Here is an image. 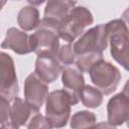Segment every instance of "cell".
<instances>
[{
  "mask_svg": "<svg viewBox=\"0 0 129 129\" xmlns=\"http://www.w3.org/2000/svg\"><path fill=\"white\" fill-rule=\"evenodd\" d=\"M108 42L106 24H99L85 31L78 40L73 43V46L76 54L80 55L92 51L103 52V50L107 48Z\"/></svg>",
  "mask_w": 129,
  "mask_h": 129,
  "instance_id": "obj_5",
  "label": "cell"
},
{
  "mask_svg": "<svg viewBox=\"0 0 129 129\" xmlns=\"http://www.w3.org/2000/svg\"><path fill=\"white\" fill-rule=\"evenodd\" d=\"M61 82L63 90L68 93L74 105H77L81 100V94L85 88V79L83 73L76 64L64 67L61 73Z\"/></svg>",
  "mask_w": 129,
  "mask_h": 129,
  "instance_id": "obj_9",
  "label": "cell"
},
{
  "mask_svg": "<svg viewBox=\"0 0 129 129\" xmlns=\"http://www.w3.org/2000/svg\"><path fill=\"white\" fill-rule=\"evenodd\" d=\"M47 84L40 80L35 73H31L24 81V97L25 101L38 109L46 102L48 97Z\"/></svg>",
  "mask_w": 129,
  "mask_h": 129,
  "instance_id": "obj_10",
  "label": "cell"
},
{
  "mask_svg": "<svg viewBox=\"0 0 129 129\" xmlns=\"http://www.w3.org/2000/svg\"><path fill=\"white\" fill-rule=\"evenodd\" d=\"M0 110H1V114H0V122L1 124H5L10 121V116H11V105L9 104V101H7L6 99L0 97Z\"/></svg>",
  "mask_w": 129,
  "mask_h": 129,
  "instance_id": "obj_21",
  "label": "cell"
},
{
  "mask_svg": "<svg viewBox=\"0 0 129 129\" xmlns=\"http://www.w3.org/2000/svg\"><path fill=\"white\" fill-rule=\"evenodd\" d=\"M101 60H104L103 52L92 51V52L77 55L75 64L77 66V68L82 73H88L89 74V72L93 68V66H95L97 62H99Z\"/></svg>",
  "mask_w": 129,
  "mask_h": 129,
  "instance_id": "obj_17",
  "label": "cell"
},
{
  "mask_svg": "<svg viewBox=\"0 0 129 129\" xmlns=\"http://www.w3.org/2000/svg\"><path fill=\"white\" fill-rule=\"evenodd\" d=\"M89 75L92 83L103 95H110L116 91L121 80L119 69L106 60H101L93 66Z\"/></svg>",
  "mask_w": 129,
  "mask_h": 129,
  "instance_id": "obj_4",
  "label": "cell"
},
{
  "mask_svg": "<svg viewBox=\"0 0 129 129\" xmlns=\"http://www.w3.org/2000/svg\"><path fill=\"white\" fill-rule=\"evenodd\" d=\"M112 57L129 72V32L121 19L106 23Z\"/></svg>",
  "mask_w": 129,
  "mask_h": 129,
  "instance_id": "obj_1",
  "label": "cell"
},
{
  "mask_svg": "<svg viewBox=\"0 0 129 129\" xmlns=\"http://www.w3.org/2000/svg\"><path fill=\"white\" fill-rule=\"evenodd\" d=\"M76 4L77 3L73 1L60 0H50L46 2L44 8V16L41 19L39 25L57 31L60 23L68 16L70 11L76 7Z\"/></svg>",
  "mask_w": 129,
  "mask_h": 129,
  "instance_id": "obj_8",
  "label": "cell"
},
{
  "mask_svg": "<svg viewBox=\"0 0 129 129\" xmlns=\"http://www.w3.org/2000/svg\"><path fill=\"white\" fill-rule=\"evenodd\" d=\"M81 101L84 106L95 109L100 107L103 102V94L95 87L92 86H85L82 94H81Z\"/></svg>",
  "mask_w": 129,
  "mask_h": 129,
  "instance_id": "obj_18",
  "label": "cell"
},
{
  "mask_svg": "<svg viewBox=\"0 0 129 129\" xmlns=\"http://www.w3.org/2000/svg\"><path fill=\"white\" fill-rule=\"evenodd\" d=\"M52 126L46 117L42 116L41 114H37L34 116L31 121L27 125V129H51Z\"/></svg>",
  "mask_w": 129,
  "mask_h": 129,
  "instance_id": "obj_20",
  "label": "cell"
},
{
  "mask_svg": "<svg viewBox=\"0 0 129 129\" xmlns=\"http://www.w3.org/2000/svg\"><path fill=\"white\" fill-rule=\"evenodd\" d=\"M33 47L37 55L49 54L56 56L57 51L60 47L59 36L57 31L39 25L34 33H32Z\"/></svg>",
  "mask_w": 129,
  "mask_h": 129,
  "instance_id": "obj_7",
  "label": "cell"
},
{
  "mask_svg": "<svg viewBox=\"0 0 129 129\" xmlns=\"http://www.w3.org/2000/svg\"><path fill=\"white\" fill-rule=\"evenodd\" d=\"M39 11L33 5L24 6L17 15V23L23 31H30L39 26Z\"/></svg>",
  "mask_w": 129,
  "mask_h": 129,
  "instance_id": "obj_15",
  "label": "cell"
},
{
  "mask_svg": "<svg viewBox=\"0 0 129 129\" xmlns=\"http://www.w3.org/2000/svg\"><path fill=\"white\" fill-rule=\"evenodd\" d=\"M108 122L114 126L122 125L129 115V99L119 93L113 96L107 104Z\"/></svg>",
  "mask_w": 129,
  "mask_h": 129,
  "instance_id": "obj_13",
  "label": "cell"
},
{
  "mask_svg": "<svg viewBox=\"0 0 129 129\" xmlns=\"http://www.w3.org/2000/svg\"><path fill=\"white\" fill-rule=\"evenodd\" d=\"M39 110L34 108L32 105L27 103L25 100L16 98L11 104V116L10 121L17 127L24 126L31 121V119L36 116Z\"/></svg>",
  "mask_w": 129,
  "mask_h": 129,
  "instance_id": "obj_14",
  "label": "cell"
},
{
  "mask_svg": "<svg viewBox=\"0 0 129 129\" xmlns=\"http://www.w3.org/2000/svg\"><path fill=\"white\" fill-rule=\"evenodd\" d=\"M56 57L58 59V61L61 63V66L64 67H69L72 64H75L76 58H77V54L75 52L74 46L72 43H67L63 45H60Z\"/></svg>",
  "mask_w": 129,
  "mask_h": 129,
  "instance_id": "obj_19",
  "label": "cell"
},
{
  "mask_svg": "<svg viewBox=\"0 0 129 129\" xmlns=\"http://www.w3.org/2000/svg\"><path fill=\"white\" fill-rule=\"evenodd\" d=\"M122 93L129 99V80H127V82L125 83L124 88H123V92H122Z\"/></svg>",
  "mask_w": 129,
  "mask_h": 129,
  "instance_id": "obj_25",
  "label": "cell"
},
{
  "mask_svg": "<svg viewBox=\"0 0 129 129\" xmlns=\"http://www.w3.org/2000/svg\"><path fill=\"white\" fill-rule=\"evenodd\" d=\"M63 67L54 55L43 54L37 55L35 60L34 73L44 83L49 84L54 82L62 73Z\"/></svg>",
  "mask_w": 129,
  "mask_h": 129,
  "instance_id": "obj_12",
  "label": "cell"
},
{
  "mask_svg": "<svg viewBox=\"0 0 129 129\" xmlns=\"http://www.w3.org/2000/svg\"><path fill=\"white\" fill-rule=\"evenodd\" d=\"M0 129H19L16 125H14L12 122H8L5 124H1V128Z\"/></svg>",
  "mask_w": 129,
  "mask_h": 129,
  "instance_id": "obj_24",
  "label": "cell"
},
{
  "mask_svg": "<svg viewBox=\"0 0 129 129\" xmlns=\"http://www.w3.org/2000/svg\"><path fill=\"white\" fill-rule=\"evenodd\" d=\"M73 103L64 90L49 93L45 102V117L53 128H62L67 125Z\"/></svg>",
  "mask_w": 129,
  "mask_h": 129,
  "instance_id": "obj_3",
  "label": "cell"
},
{
  "mask_svg": "<svg viewBox=\"0 0 129 129\" xmlns=\"http://www.w3.org/2000/svg\"><path fill=\"white\" fill-rule=\"evenodd\" d=\"M121 20L124 22V24L126 25V27L128 29V32H129V7H127L123 11V13L121 15Z\"/></svg>",
  "mask_w": 129,
  "mask_h": 129,
  "instance_id": "obj_23",
  "label": "cell"
},
{
  "mask_svg": "<svg viewBox=\"0 0 129 129\" xmlns=\"http://www.w3.org/2000/svg\"><path fill=\"white\" fill-rule=\"evenodd\" d=\"M2 48L13 50L17 54H27L34 51L32 34L11 27L6 31L5 38L1 44Z\"/></svg>",
  "mask_w": 129,
  "mask_h": 129,
  "instance_id": "obj_11",
  "label": "cell"
},
{
  "mask_svg": "<svg viewBox=\"0 0 129 129\" xmlns=\"http://www.w3.org/2000/svg\"><path fill=\"white\" fill-rule=\"evenodd\" d=\"M88 129H117V128H116V126L110 124L107 121V122H100L98 124H95L94 126H92Z\"/></svg>",
  "mask_w": 129,
  "mask_h": 129,
  "instance_id": "obj_22",
  "label": "cell"
},
{
  "mask_svg": "<svg viewBox=\"0 0 129 129\" xmlns=\"http://www.w3.org/2000/svg\"><path fill=\"white\" fill-rule=\"evenodd\" d=\"M94 22L92 12L84 6L74 7L60 23L57 34L67 43H73L84 33V29Z\"/></svg>",
  "mask_w": 129,
  "mask_h": 129,
  "instance_id": "obj_2",
  "label": "cell"
},
{
  "mask_svg": "<svg viewBox=\"0 0 129 129\" xmlns=\"http://www.w3.org/2000/svg\"><path fill=\"white\" fill-rule=\"evenodd\" d=\"M97 118L93 112L90 111H78L75 113L70 121L72 129H88L96 124Z\"/></svg>",
  "mask_w": 129,
  "mask_h": 129,
  "instance_id": "obj_16",
  "label": "cell"
},
{
  "mask_svg": "<svg viewBox=\"0 0 129 129\" xmlns=\"http://www.w3.org/2000/svg\"><path fill=\"white\" fill-rule=\"evenodd\" d=\"M125 122H126V124H127V127L129 128V115H128V117H127V119H126Z\"/></svg>",
  "mask_w": 129,
  "mask_h": 129,
  "instance_id": "obj_26",
  "label": "cell"
},
{
  "mask_svg": "<svg viewBox=\"0 0 129 129\" xmlns=\"http://www.w3.org/2000/svg\"><path fill=\"white\" fill-rule=\"evenodd\" d=\"M18 95V82L12 57L0 53V97L7 101H13Z\"/></svg>",
  "mask_w": 129,
  "mask_h": 129,
  "instance_id": "obj_6",
  "label": "cell"
}]
</instances>
